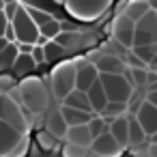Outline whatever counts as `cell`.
Masks as SVG:
<instances>
[{
    "instance_id": "cell-1",
    "label": "cell",
    "mask_w": 157,
    "mask_h": 157,
    "mask_svg": "<svg viewBox=\"0 0 157 157\" xmlns=\"http://www.w3.org/2000/svg\"><path fill=\"white\" fill-rule=\"evenodd\" d=\"M24 103L17 101L9 90H2L0 93V116H2L5 123H9L11 127H15L17 131L22 133H30V127H33V116L35 112L22 108Z\"/></svg>"
},
{
    "instance_id": "cell-2",
    "label": "cell",
    "mask_w": 157,
    "mask_h": 157,
    "mask_svg": "<svg viewBox=\"0 0 157 157\" xmlns=\"http://www.w3.org/2000/svg\"><path fill=\"white\" fill-rule=\"evenodd\" d=\"M48 82H50V90L52 95L63 103V99L78 88V67H75V60H60L48 75Z\"/></svg>"
},
{
    "instance_id": "cell-3",
    "label": "cell",
    "mask_w": 157,
    "mask_h": 157,
    "mask_svg": "<svg viewBox=\"0 0 157 157\" xmlns=\"http://www.w3.org/2000/svg\"><path fill=\"white\" fill-rule=\"evenodd\" d=\"M20 95H22V103L26 110L39 114L43 110H48L50 103V88L45 86V82L41 78H24L20 82Z\"/></svg>"
},
{
    "instance_id": "cell-4",
    "label": "cell",
    "mask_w": 157,
    "mask_h": 157,
    "mask_svg": "<svg viewBox=\"0 0 157 157\" xmlns=\"http://www.w3.org/2000/svg\"><path fill=\"white\" fill-rule=\"evenodd\" d=\"M0 144H2V157H26L28 155V133L17 131L9 123H0Z\"/></svg>"
},
{
    "instance_id": "cell-5",
    "label": "cell",
    "mask_w": 157,
    "mask_h": 157,
    "mask_svg": "<svg viewBox=\"0 0 157 157\" xmlns=\"http://www.w3.org/2000/svg\"><path fill=\"white\" fill-rule=\"evenodd\" d=\"M110 2L112 0H67L65 9L80 22H95L110 9Z\"/></svg>"
},
{
    "instance_id": "cell-6",
    "label": "cell",
    "mask_w": 157,
    "mask_h": 157,
    "mask_svg": "<svg viewBox=\"0 0 157 157\" xmlns=\"http://www.w3.org/2000/svg\"><path fill=\"white\" fill-rule=\"evenodd\" d=\"M99 80H101L110 101H129L136 90V86L127 80L125 73H101Z\"/></svg>"
},
{
    "instance_id": "cell-7",
    "label": "cell",
    "mask_w": 157,
    "mask_h": 157,
    "mask_svg": "<svg viewBox=\"0 0 157 157\" xmlns=\"http://www.w3.org/2000/svg\"><path fill=\"white\" fill-rule=\"evenodd\" d=\"M11 24H13L17 43H33V45H37V41L41 37V28L30 17V13L26 11V7H20V11H17V15L13 17Z\"/></svg>"
},
{
    "instance_id": "cell-8",
    "label": "cell",
    "mask_w": 157,
    "mask_h": 157,
    "mask_svg": "<svg viewBox=\"0 0 157 157\" xmlns=\"http://www.w3.org/2000/svg\"><path fill=\"white\" fill-rule=\"evenodd\" d=\"M136 24L138 22H133L127 13H118L114 17V22H112V39H114V43L131 50L133 39H136Z\"/></svg>"
},
{
    "instance_id": "cell-9",
    "label": "cell",
    "mask_w": 157,
    "mask_h": 157,
    "mask_svg": "<svg viewBox=\"0 0 157 157\" xmlns=\"http://www.w3.org/2000/svg\"><path fill=\"white\" fill-rule=\"evenodd\" d=\"M146 43H157V11H151L136 24L133 45H146Z\"/></svg>"
},
{
    "instance_id": "cell-10",
    "label": "cell",
    "mask_w": 157,
    "mask_h": 157,
    "mask_svg": "<svg viewBox=\"0 0 157 157\" xmlns=\"http://www.w3.org/2000/svg\"><path fill=\"white\" fill-rule=\"evenodd\" d=\"M73 60H75V67H78V88L88 93V88L99 80L101 73L90 58H73Z\"/></svg>"
},
{
    "instance_id": "cell-11",
    "label": "cell",
    "mask_w": 157,
    "mask_h": 157,
    "mask_svg": "<svg viewBox=\"0 0 157 157\" xmlns=\"http://www.w3.org/2000/svg\"><path fill=\"white\" fill-rule=\"evenodd\" d=\"M90 148L101 157H123V153H125V146L112 136V131H105L103 136L95 138Z\"/></svg>"
},
{
    "instance_id": "cell-12",
    "label": "cell",
    "mask_w": 157,
    "mask_h": 157,
    "mask_svg": "<svg viewBox=\"0 0 157 157\" xmlns=\"http://www.w3.org/2000/svg\"><path fill=\"white\" fill-rule=\"evenodd\" d=\"M136 116H138V121L142 123L144 131L153 138V136L157 133V105L146 99V101L140 105V110L136 112Z\"/></svg>"
},
{
    "instance_id": "cell-13",
    "label": "cell",
    "mask_w": 157,
    "mask_h": 157,
    "mask_svg": "<svg viewBox=\"0 0 157 157\" xmlns=\"http://www.w3.org/2000/svg\"><path fill=\"white\" fill-rule=\"evenodd\" d=\"M20 56V45L15 41H9V39H0V69L2 71H11L15 60Z\"/></svg>"
},
{
    "instance_id": "cell-14",
    "label": "cell",
    "mask_w": 157,
    "mask_h": 157,
    "mask_svg": "<svg viewBox=\"0 0 157 157\" xmlns=\"http://www.w3.org/2000/svg\"><path fill=\"white\" fill-rule=\"evenodd\" d=\"M65 142H71V144H80V146L90 148L93 142H95V138H93V133H90L88 123H86V125H73V127H69V131H67V136H65Z\"/></svg>"
},
{
    "instance_id": "cell-15",
    "label": "cell",
    "mask_w": 157,
    "mask_h": 157,
    "mask_svg": "<svg viewBox=\"0 0 157 157\" xmlns=\"http://www.w3.org/2000/svg\"><path fill=\"white\" fill-rule=\"evenodd\" d=\"M45 129H48L50 133H54L58 140L67 136L69 123H67V118L63 116V110H60V108H58V110H52V112L48 114V118H45Z\"/></svg>"
},
{
    "instance_id": "cell-16",
    "label": "cell",
    "mask_w": 157,
    "mask_h": 157,
    "mask_svg": "<svg viewBox=\"0 0 157 157\" xmlns=\"http://www.w3.org/2000/svg\"><path fill=\"white\" fill-rule=\"evenodd\" d=\"M95 65H97L99 73H125V71H127L125 60L118 58L116 54H101Z\"/></svg>"
},
{
    "instance_id": "cell-17",
    "label": "cell",
    "mask_w": 157,
    "mask_h": 157,
    "mask_svg": "<svg viewBox=\"0 0 157 157\" xmlns=\"http://www.w3.org/2000/svg\"><path fill=\"white\" fill-rule=\"evenodd\" d=\"M88 97H90V103H93V112H95V114H101V112L105 110V105L110 103V97H108V93H105L101 80H97V82L88 88Z\"/></svg>"
},
{
    "instance_id": "cell-18",
    "label": "cell",
    "mask_w": 157,
    "mask_h": 157,
    "mask_svg": "<svg viewBox=\"0 0 157 157\" xmlns=\"http://www.w3.org/2000/svg\"><path fill=\"white\" fill-rule=\"evenodd\" d=\"M63 105H69V108H78V110H84V112H93V103H90V97L86 90H71L65 99H63Z\"/></svg>"
},
{
    "instance_id": "cell-19",
    "label": "cell",
    "mask_w": 157,
    "mask_h": 157,
    "mask_svg": "<svg viewBox=\"0 0 157 157\" xmlns=\"http://www.w3.org/2000/svg\"><path fill=\"white\" fill-rule=\"evenodd\" d=\"M146 138H148V133L144 131V127L138 121V116L136 114H129V146L136 151V148H140L146 142Z\"/></svg>"
},
{
    "instance_id": "cell-20",
    "label": "cell",
    "mask_w": 157,
    "mask_h": 157,
    "mask_svg": "<svg viewBox=\"0 0 157 157\" xmlns=\"http://www.w3.org/2000/svg\"><path fill=\"white\" fill-rule=\"evenodd\" d=\"M151 11H153V7H151L148 0H129V2L125 5V9H123V13H127L133 22H140Z\"/></svg>"
},
{
    "instance_id": "cell-21",
    "label": "cell",
    "mask_w": 157,
    "mask_h": 157,
    "mask_svg": "<svg viewBox=\"0 0 157 157\" xmlns=\"http://www.w3.org/2000/svg\"><path fill=\"white\" fill-rule=\"evenodd\" d=\"M110 131H112V136L127 148V146H129V114H123V116L114 118V123L110 125Z\"/></svg>"
},
{
    "instance_id": "cell-22",
    "label": "cell",
    "mask_w": 157,
    "mask_h": 157,
    "mask_svg": "<svg viewBox=\"0 0 157 157\" xmlns=\"http://www.w3.org/2000/svg\"><path fill=\"white\" fill-rule=\"evenodd\" d=\"M60 110H63V116L67 118L69 127H73V125H86V123H90L93 116H95V112H84V110L69 108V105H60Z\"/></svg>"
},
{
    "instance_id": "cell-23",
    "label": "cell",
    "mask_w": 157,
    "mask_h": 157,
    "mask_svg": "<svg viewBox=\"0 0 157 157\" xmlns=\"http://www.w3.org/2000/svg\"><path fill=\"white\" fill-rule=\"evenodd\" d=\"M37 65H39V63L35 60L33 54H22V52H20V56H17V60H15L11 73H13L15 78H22V75H28L30 71H35Z\"/></svg>"
},
{
    "instance_id": "cell-24",
    "label": "cell",
    "mask_w": 157,
    "mask_h": 157,
    "mask_svg": "<svg viewBox=\"0 0 157 157\" xmlns=\"http://www.w3.org/2000/svg\"><path fill=\"white\" fill-rule=\"evenodd\" d=\"M43 48H45V58H48L50 63H58V60H65V58H67V56L71 54V52H69V50H67L65 45H60V43H58L56 39H50V41H48V43H45Z\"/></svg>"
},
{
    "instance_id": "cell-25",
    "label": "cell",
    "mask_w": 157,
    "mask_h": 157,
    "mask_svg": "<svg viewBox=\"0 0 157 157\" xmlns=\"http://www.w3.org/2000/svg\"><path fill=\"white\" fill-rule=\"evenodd\" d=\"M127 112H129V101H110V103L105 105V110L101 112V116L112 125L114 118H118V116H123V114H127Z\"/></svg>"
},
{
    "instance_id": "cell-26",
    "label": "cell",
    "mask_w": 157,
    "mask_h": 157,
    "mask_svg": "<svg viewBox=\"0 0 157 157\" xmlns=\"http://www.w3.org/2000/svg\"><path fill=\"white\" fill-rule=\"evenodd\" d=\"M84 37L78 33V30H63L58 37H56V41L60 43V45H65L69 52H73V50H78L80 45H84V41H82Z\"/></svg>"
},
{
    "instance_id": "cell-27",
    "label": "cell",
    "mask_w": 157,
    "mask_h": 157,
    "mask_svg": "<svg viewBox=\"0 0 157 157\" xmlns=\"http://www.w3.org/2000/svg\"><path fill=\"white\" fill-rule=\"evenodd\" d=\"M88 127H90L93 138H99V136H103L105 131H110V123H108L101 114H95V116H93V121L88 123Z\"/></svg>"
},
{
    "instance_id": "cell-28",
    "label": "cell",
    "mask_w": 157,
    "mask_h": 157,
    "mask_svg": "<svg viewBox=\"0 0 157 157\" xmlns=\"http://www.w3.org/2000/svg\"><path fill=\"white\" fill-rule=\"evenodd\" d=\"M131 52L136 54V56H140L146 65L153 60V56L157 54V43H146V45H133L131 48Z\"/></svg>"
},
{
    "instance_id": "cell-29",
    "label": "cell",
    "mask_w": 157,
    "mask_h": 157,
    "mask_svg": "<svg viewBox=\"0 0 157 157\" xmlns=\"http://www.w3.org/2000/svg\"><path fill=\"white\" fill-rule=\"evenodd\" d=\"M56 140H58V138H56L54 133H50L48 129H43V131L37 133V144L41 146V151H54L56 144H58Z\"/></svg>"
},
{
    "instance_id": "cell-30",
    "label": "cell",
    "mask_w": 157,
    "mask_h": 157,
    "mask_svg": "<svg viewBox=\"0 0 157 157\" xmlns=\"http://www.w3.org/2000/svg\"><path fill=\"white\" fill-rule=\"evenodd\" d=\"M60 33H63V22H60V20H56V17H52L48 24H43V26H41V35H43V37H48V39H56Z\"/></svg>"
},
{
    "instance_id": "cell-31",
    "label": "cell",
    "mask_w": 157,
    "mask_h": 157,
    "mask_svg": "<svg viewBox=\"0 0 157 157\" xmlns=\"http://www.w3.org/2000/svg\"><path fill=\"white\" fill-rule=\"evenodd\" d=\"M24 7H26V5H24ZM26 11L30 13V17L37 22V26H39V28H41L43 24H48V22L54 17L50 11H45V9H39V7H26Z\"/></svg>"
},
{
    "instance_id": "cell-32",
    "label": "cell",
    "mask_w": 157,
    "mask_h": 157,
    "mask_svg": "<svg viewBox=\"0 0 157 157\" xmlns=\"http://www.w3.org/2000/svg\"><path fill=\"white\" fill-rule=\"evenodd\" d=\"M88 151L86 146H80V144H71V142H65L63 144V157H88Z\"/></svg>"
},
{
    "instance_id": "cell-33",
    "label": "cell",
    "mask_w": 157,
    "mask_h": 157,
    "mask_svg": "<svg viewBox=\"0 0 157 157\" xmlns=\"http://www.w3.org/2000/svg\"><path fill=\"white\" fill-rule=\"evenodd\" d=\"M20 2H17V0H13V2H5L2 5V15H5V20L7 22H13V17L17 15V11H20Z\"/></svg>"
},
{
    "instance_id": "cell-34",
    "label": "cell",
    "mask_w": 157,
    "mask_h": 157,
    "mask_svg": "<svg viewBox=\"0 0 157 157\" xmlns=\"http://www.w3.org/2000/svg\"><path fill=\"white\" fill-rule=\"evenodd\" d=\"M0 86H2V90H11L17 86V78L9 71H2V75H0Z\"/></svg>"
},
{
    "instance_id": "cell-35",
    "label": "cell",
    "mask_w": 157,
    "mask_h": 157,
    "mask_svg": "<svg viewBox=\"0 0 157 157\" xmlns=\"http://www.w3.org/2000/svg\"><path fill=\"white\" fill-rule=\"evenodd\" d=\"M33 56H35V60H37L39 65L48 60V58H45V48H43V45H39V43L35 45V50H33Z\"/></svg>"
},
{
    "instance_id": "cell-36",
    "label": "cell",
    "mask_w": 157,
    "mask_h": 157,
    "mask_svg": "<svg viewBox=\"0 0 157 157\" xmlns=\"http://www.w3.org/2000/svg\"><path fill=\"white\" fill-rule=\"evenodd\" d=\"M17 45H20V52L22 54H33V50H35L33 43H17Z\"/></svg>"
},
{
    "instance_id": "cell-37",
    "label": "cell",
    "mask_w": 157,
    "mask_h": 157,
    "mask_svg": "<svg viewBox=\"0 0 157 157\" xmlns=\"http://www.w3.org/2000/svg\"><path fill=\"white\" fill-rule=\"evenodd\" d=\"M146 99H148L151 103H155V105H157V88L148 90V93H146Z\"/></svg>"
},
{
    "instance_id": "cell-38",
    "label": "cell",
    "mask_w": 157,
    "mask_h": 157,
    "mask_svg": "<svg viewBox=\"0 0 157 157\" xmlns=\"http://www.w3.org/2000/svg\"><path fill=\"white\" fill-rule=\"evenodd\" d=\"M133 157H153V155L148 153V146H146V148H142V151L136 148V151H133Z\"/></svg>"
},
{
    "instance_id": "cell-39",
    "label": "cell",
    "mask_w": 157,
    "mask_h": 157,
    "mask_svg": "<svg viewBox=\"0 0 157 157\" xmlns=\"http://www.w3.org/2000/svg\"><path fill=\"white\" fill-rule=\"evenodd\" d=\"M148 153H151L153 157H157V142H153V144H148Z\"/></svg>"
},
{
    "instance_id": "cell-40",
    "label": "cell",
    "mask_w": 157,
    "mask_h": 157,
    "mask_svg": "<svg viewBox=\"0 0 157 157\" xmlns=\"http://www.w3.org/2000/svg\"><path fill=\"white\" fill-rule=\"evenodd\" d=\"M148 69H157V54L153 56V60L148 63Z\"/></svg>"
},
{
    "instance_id": "cell-41",
    "label": "cell",
    "mask_w": 157,
    "mask_h": 157,
    "mask_svg": "<svg viewBox=\"0 0 157 157\" xmlns=\"http://www.w3.org/2000/svg\"><path fill=\"white\" fill-rule=\"evenodd\" d=\"M151 2V7H153V11H157V0H148Z\"/></svg>"
},
{
    "instance_id": "cell-42",
    "label": "cell",
    "mask_w": 157,
    "mask_h": 157,
    "mask_svg": "<svg viewBox=\"0 0 157 157\" xmlns=\"http://www.w3.org/2000/svg\"><path fill=\"white\" fill-rule=\"evenodd\" d=\"M88 157H101V155H97V153H95V151L90 148V151H88Z\"/></svg>"
},
{
    "instance_id": "cell-43",
    "label": "cell",
    "mask_w": 157,
    "mask_h": 157,
    "mask_svg": "<svg viewBox=\"0 0 157 157\" xmlns=\"http://www.w3.org/2000/svg\"><path fill=\"white\" fill-rule=\"evenodd\" d=\"M52 2H58V5H65V2H67V0H52Z\"/></svg>"
},
{
    "instance_id": "cell-44",
    "label": "cell",
    "mask_w": 157,
    "mask_h": 157,
    "mask_svg": "<svg viewBox=\"0 0 157 157\" xmlns=\"http://www.w3.org/2000/svg\"><path fill=\"white\" fill-rule=\"evenodd\" d=\"M153 142H157V133H155V136H153Z\"/></svg>"
},
{
    "instance_id": "cell-45",
    "label": "cell",
    "mask_w": 157,
    "mask_h": 157,
    "mask_svg": "<svg viewBox=\"0 0 157 157\" xmlns=\"http://www.w3.org/2000/svg\"><path fill=\"white\" fill-rule=\"evenodd\" d=\"M155 71H157V69H155Z\"/></svg>"
}]
</instances>
